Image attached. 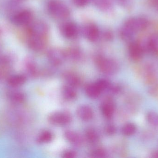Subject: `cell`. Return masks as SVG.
<instances>
[{
    "label": "cell",
    "mask_w": 158,
    "mask_h": 158,
    "mask_svg": "<svg viewBox=\"0 0 158 158\" xmlns=\"http://www.w3.org/2000/svg\"><path fill=\"white\" fill-rule=\"evenodd\" d=\"M149 22L145 18L135 17L128 19L120 31L121 38L124 41H129L138 32L146 29Z\"/></svg>",
    "instance_id": "6da1fadb"
},
{
    "label": "cell",
    "mask_w": 158,
    "mask_h": 158,
    "mask_svg": "<svg viewBox=\"0 0 158 158\" xmlns=\"http://www.w3.org/2000/svg\"><path fill=\"white\" fill-rule=\"evenodd\" d=\"M96 64L100 71L107 75H113L119 69L118 62L111 58L99 57L97 58Z\"/></svg>",
    "instance_id": "7a4b0ae2"
},
{
    "label": "cell",
    "mask_w": 158,
    "mask_h": 158,
    "mask_svg": "<svg viewBox=\"0 0 158 158\" xmlns=\"http://www.w3.org/2000/svg\"><path fill=\"white\" fill-rule=\"evenodd\" d=\"M48 8L50 14L57 18L64 19L70 15V12L67 6L56 0L50 1L48 3Z\"/></svg>",
    "instance_id": "3957f363"
},
{
    "label": "cell",
    "mask_w": 158,
    "mask_h": 158,
    "mask_svg": "<svg viewBox=\"0 0 158 158\" xmlns=\"http://www.w3.org/2000/svg\"><path fill=\"white\" fill-rule=\"evenodd\" d=\"M50 123L57 126L68 125L72 121V117L67 112H55L49 115L48 118Z\"/></svg>",
    "instance_id": "277c9868"
},
{
    "label": "cell",
    "mask_w": 158,
    "mask_h": 158,
    "mask_svg": "<svg viewBox=\"0 0 158 158\" xmlns=\"http://www.w3.org/2000/svg\"><path fill=\"white\" fill-rule=\"evenodd\" d=\"M144 47L140 43L132 41L129 46V53L130 57L135 61H138L143 58L144 52Z\"/></svg>",
    "instance_id": "5b68a950"
},
{
    "label": "cell",
    "mask_w": 158,
    "mask_h": 158,
    "mask_svg": "<svg viewBox=\"0 0 158 158\" xmlns=\"http://www.w3.org/2000/svg\"><path fill=\"white\" fill-rule=\"evenodd\" d=\"M47 56L50 62L55 66L61 65L66 58L65 53L57 48H54L49 50Z\"/></svg>",
    "instance_id": "8992f818"
},
{
    "label": "cell",
    "mask_w": 158,
    "mask_h": 158,
    "mask_svg": "<svg viewBox=\"0 0 158 158\" xmlns=\"http://www.w3.org/2000/svg\"><path fill=\"white\" fill-rule=\"evenodd\" d=\"M32 17L31 12L25 10L15 15L13 18V22L16 25H26L31 21Z\"/></svg>",
    "instance_id": "52a82bcc"
},
{
    "label": "cell",
    "mask_w": 158,
    "mask_h": 158,
    "mask_svg": "<svg viewBox=\"0 0 158 158\" xmlns=\"http://www.w3.org/2000/svg\"><path fill=\"white\" fill-rule=\"evenodd\" d=\"M32 35L44 37L48 31V28L46 24L41 21H37L31 26L30 29Z\"/></svg>",
    "instance_id": "ba28073f"
},
{
    "label": "cell",
    "mask_w": 158,
    "mask_h": 158,
    "mask_svg": "<svg viewBox=\"0 0 158 158\" xmlns=\"http://www.w3.org/2000/svg\"><path fill=\"white\" fill-rule=\"evenodd\" d=\"M45 40L44 37L32 35L29 40V45L32 50L39 51L43 49L45 45Z\"/></svg>",
    "instance_id": "9c48e42d"
},
{
    "label": "cell",
    "mask_w": 158,
    "mask_h": 158,
    "mask_svg": "<svg viewBox=\"0 0 158 158\" xmlns=\"http://www.w3.org/2000/svg\"><path fill=\"white\" fill-rule=\"evenodd\" d=\"M144 47L145 51L152 54H158V33L151 35Z\"/></svg>",
    "instance_id": "30bf717a"
},
{
    "label": "cell",
    "mask_w": 158,
    "mask_h": 158,
    "mask_svg": "<svg viewBox=\"0 0 158 158\" xmlns=\"http://www.w3.org/2000/svg\"><path fill=\"white\" fill-rule=\"evenodd\" d=\"M77 114L81 119L84 121L91 120L94 117L93 109L89 106L86 105L79 107L77 110Z\"/></svg>",
    "instance_id": "8fae6325"
},
{
    "label": "cell",
    "mask_w": 158,
    "mask_h": 158,
    "mask_svg": "<svg viewBox=\"0 0 158 158\" xmlns=\"http://www.w3.org/2000/svg\"><path fill=\"white\" fill-rule=\"evenodd\" d=\"M101 110L104 117L108 119H110L114 114L115 106L111 100H106L101 105Z\"/></svg>",
    "instance_id": "7c38bea8"
},
{
    "label": "cell",
    "mask_w": 158,
    "mask_h": 158,
    "mask_svg": "<svg viewBox=\"0 0 158 158\" xmlns=\"http://www.w3.org/2000/svg\"><path fill=\"white\" fill-rule=\"evenodd\" d=\"M63 34L65 37L69 39L76 38L78 34V29L76 24L68 23L63 27Z\"/></svg>",
    "instance_id": "4fadbf2b"
},
{
    "label": "cell",
    "mask_w": 158,
    "mask_h": 158,
    "mask_svg": "<svg viewBox=\"0 0 158 158\" xmlns=\"http://www.w3.org/2000/svg\"><path fill=\"white\" fill-rule=\"evenodd\" d=\"M86 38L91 41H95L99 37V32L98 28L94 24H90L85 29Z\"/></svg>",
    "instance_id": "5bb4252c"
},
{
    "label": "cell",
    "mask_w": 158,
    "mask_h": 158,
    "mask_svg": "<svg viewBox=\"0 0 158 158\" xmlns=\"http://www.w3.org/2000/svg\"><path fill=\"white\" fill-rule=\"evenodd\" d=\"M27 78L22 74L13 75L9 77L7 80V83L12 87H18L22 86L26 82Z\"/></svg>",
    "instance_id": "9a60e30c"
},
{
    "label": "cell",
    "mask_w": 158,
    "mask_h": 158,
    "mask_svg": "<svg viewBox=\"0 0 158 158\" xmlns=\"http://www.w3.org/2000/svg\"><path fill=\"white\" fill-rule=\"evenodd\" d=\"M65 138L72 144L80 146L82 143L81 137L78 134L72 130H67L64 133Z\"/></svg>",
    "instance_id": "2e32d148"
},
{
    "label": "cell",
    "mask_w": 158,
    "mask_h": 158,
    "mask_svg": "<svg viewBox=\"0 0 158 158\" xmlns=\"http://www.w3.org/2000/svg\"><path fill=\"white\" fill-rule=\"evenodd\" d=\"M64 78L68 85H70L74 88L78 87L81 84V79L79 76L75 73L68 72L64 74Z\"/></svg>",
    "instance_id": "e0dca14e"
},
{
    "label": "cell",
    "mask_w": 158,
    "mask_h": 158,
    "mask_svg": "<svg viewBox=\"0 0 158 158\" xmlns=\"http://www.w3.org/2000/svg\"><path fill=\"white\" fill-rule=\"evenodd\" d=\"M85 92L86 95L93 99L98 98L102 92L98 88L95 83L89 84L85 87Z\"/></svg>",
    "instance_id": "ac0fdd59"
},
{
    "label": "cell",
    "mask_w": 158,
    "mask_h": 158,
    "mask_svg": "<svg viewBox=\"0 0 158 158\" xmlns=\"http://www.w3.org/2000/svg\"><path fill=\"white\" fill-rule=\"evenodd\" d=\"M75 88L68 84L64 86L62 92L64 97L67 100H72L75 99L77 97V93Z\"/></svg>",
    "instance_id": "d6986e66"
},
{
    "label": "cell",
    "mask_w": 158,
    "mask_h": 158,
    "mask_svg": "<svg viewBox=\"0 0 158 158\" xmlns=\"http://www.w3.org/2000/svg\"><path fill=\"white\" fill-rule=\"evenodd\" d=\"M9 99L14 103L21 104L25 100V96L23 93L19 91H14L9 94Z\"/></svg>",
    "instance_id": "ffe728a7"
},
{
    "label": "cell",
    "mask_w": 158,
    "mask_h": 158,
    "mask_svg": "<svg viewBox=\"0 0 158 158\" xmlns=\"http://www.w3.org/2000/svg\"><path fill=\"white\" fill-rule=\"evenodd\" d=\"M85 136L86 140L91 143H95L99 140L98 133L93 129H88L85 132Z\"/></svg>",
    "instance_id": "44dd1931"
},
{
    "label": "cell",
    "mask_w": 158,
    "mask_h": 158,
    "mask_svg": "<svg viewBox=\"0 0 158 158\" xmlns=\"http://www.w3.org/2000/svg\"><path fill=\"white\" fill-rule=\"evenodd\" d=\"M53 135L50 131L45 130L43 131L38 136L37 142L39 143H47L52 140Z\"/></svg>",
    "instance_id": "7402d4cb"
},
{
    "label": "cell",
    "mask_w": 158,
    "mask_h": 158,
    "mask_svg": "<svg viewBox=\"0 0 158 158\" xmlns=\"http://www.w3.org/2000/svg\"><path fill=\"white\" fill-rule=\"evenodd\" d=\"M136 128L134 124L128 123L125 124L122 129V132L125 136H131L135 133Z\"/></svg>",
    "instance_id": "603a6c76"
},
{
    "label": "cell",
    "mask_w": 158,
    "mask_h": 158,
    "mask_svg": "<svg viewBox=\"0 0 158 158\" xmlns=\"http://www.w3.org/2000/svg\"><path fill=\"white\" fill-rule=\"evenodd\" d=\"M147 120L148 123L153 127L158 128V114L153 111L148 112L147 115Z\"/></svg>",
    "instance_id": "cb8c5ba5"
},
{
    "label": "cell",
    "mask_w": 158,
    "mask_h": 158,
    "mask_svg": "<svg viewBox=\"0 0 158 158\" xmlns=\"http://www.w3.org/2000/svg\"><path fill=\"white\" fill-rule=\"evenodd\" d=\"M65 53L66 58L69 57L74 60L78 59L81 56V51L77 48H71Z\"/></svg>",
    "instance_id": "d4e9b609"
},
{
    "label": "cell",
    "mask_w": 158,
    "mask_h": 158,
    "mask_svg": "<svg viewBox=\"0 0 158 158\" xmlns=\"http://www.w3.org/2000/svg\"><path fill=\"white\" fill-rule=\"evenodd\" d=\"M94 83L101 92L106 90L107 89H108L110 86L109 82L105 79H100L98 80Z\"/></svg>",
    "instance_id": "484cf974"
},
{
    "label": "cell",
    "mask_w": 158,
    "mask_h": 158,
    "mask_svg": "<svg viewBox=\"0 0 158 158\" xmlns=\"http://www.w3.org/2000/svg\"><path fill=\"white\" fill-rule=\"evenodd\" d=\"M91 155L92 157L104 158L106 156V152L102 148H98L94 150Z\"/></svg>",
    "instance_id": "4316f807"
},
{
    "label": "cell",
    "mask_w": 158,
    "mask_h": 158,
    "mask_svg": "<svg viewBox=\"0 0 158 158\" xmlns=\"http://www.w3.org/2000/svg\"><path fill=\"white\" fill-rule=\"evenodd\" d=\"M27 70L30 75L32 76H37L38 74V70L36 66L31 62L28 63L27 66Z\"/></svg>",
    "instance_id": "83f0119b"
},
{
    "label": "cell",
    "mask_w": 158,
    "mask_h": 158,
    "mask_svg": "<svg viewBox=\"0 0 158 158\" xmlns=\"http://www.w3.org/2000/svg\"><path fill=\"white\" fill-rule=\"evenodd\" d=\"M94 1L101 8H107L110 5L109 0H94Z\"/></svg>",
    "instance_id": "f1b7e54d"
},
{
    "label": "cell",
    "mask_w": 158,
    "mask_h": 158,
    "mask_svg": "<svg viewBox=\"0 0 158 158\" xmlns=\"http://www.w3.org/2000/svg\"><path fill=\"white\" fill-rule=\"evenodd\" d=\"M105 131L108 135H113L116 132V127L112 124H109L106 127Z\"/></svg>",
    "instance_id": "f546056e"
},
{
    "label": "cell",
    "mask_w": 158,
    "mask_h": 158,
    "mask_svg": "<svg viewBox=\"0 0 158 158\" xmlns=\"http://www.w3.org/2000/svg\"><path fill=\"white\" fill-rule=\"evenodd\" d=\"M77 153L73 150H69L64 151L63 154V157L72 158L76 157Z\"/></svg>",
    "instance_id": "4dcf8cb0"
},
{
    "label": "cell",
    "mask_w": 158,
    "mask_h": 158,
    "mask_svg": "<svg viewBox=\"0 0 158 158\" xmlns=\"http://www.w3.org/2000/svg\"><path fill=\"white\" fill-rule=\"evenodd\" d=\"M89 0H73V2L76 6L80 7L85 6L87 4Z\"/></svg>",
    "instance_id": "1f68e13d"
},
{
    "label": "cell",
    "mask_w": 158,
    "mask_h": 158,
    "mask_svg": "<svg viewBox=\"0 0 158 158\" xmlns=\"http://www.w3.org/2000/svg\"><path fill=\"white\" fill-rule=\"evenodd\" d=\"M120 3L122 4L123 5L127 6L131 3V0H118Z\"/></svg>",
    "instance_id": "d6a6232c"
},
{
    "label": "cell",
    "mask_w": 158,
    "mask_h": 158,
    "mask_svg": "<svg viewBox=\"0 0 158 158\" xmlns=\"http://www.w3.org/2000/svg\"><path fill=\"white\" fill-rule=\"evenodd\" d=\"M105 38L108 40H109L110 39H111L112 38V34L110 32H106L105 34Z\"/></svg>",
    "instance_id": "836d02e7"
},
{
    "label": "cell",
    "mask_w": 158,
    "mask_h": 158,
    "mask_svg": "<svg viewBox=\"0 0 158 158\" xmlns=\"http://www.w3.org/2000/svg\"><path fill=\"white\" fill-rule=\"evenodd\" d=\"M153 157H154L158 158V152H155V153L153 154Z\"/></svg>",
    "instance_id": "e575fe53"
},
{
    "label": "cell",
    "mask_w": 158,
    "mask_h": 158,
    "mask_svg": "<svg viewBox=\"0 0 158 158\" xmlns=\"http://www.w3.org/2000/svg\"><path fill=\"white\" fill-rule=\"evenodd\" d=\"M153 2L156 6L158 4V0H153Z\"/></svg>",
    "instance_id": "d590c367"
},
{
    "label": "cell",
    "mask_w": 158,
    "mask_h": 158,
    "mask_svg": "<svg viewBox=\"0 0 158 158\" xmlns=\"http://www.w3.org/2000/svg\"><path fill=\"white\" fill-rule=\"evenodd\" d=\"M156 6L157 7L158 10V4Z\"/></svg>",
    "instance_id": "8d00e7d4"
}]
</instances>
